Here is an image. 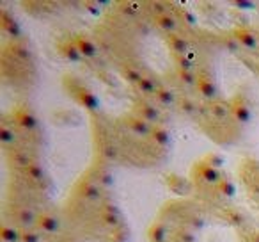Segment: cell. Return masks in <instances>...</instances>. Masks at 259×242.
Instances as JSON below:
<instances>
[{"mask_svg": "<svg viewBox=\"0 0 259 242\" xmlns=\"http://www.w3.org/2000/svg\"><path fill=\"white\" fill-rule=\"evenodd\" d=\"M195 87H197L199 94H201L202 98H206V100H215V98L219 96V87H217L215 80H213V77L209 75L208 72L199 73Z\"/></svg>", "mask_w": 259, "mask_h": 242, "instance_id": "6da1fadb", "label": "cell"}, {"mask_svg": "<svg viewBox=\"0 0 259 242\" xmlns=\"http://www.w3.org/2000/svg\"><path fill=\"white\" fill-rule=\"evenodd\" d=\"M197 173H199V177H201V180L208 185H219L220 182L224 180L222 171L209 166V164H206L204 160H201V162L197 164Z\"/></svg>", "mask_w": 259, "mask_h": 242, "instance_id": "7a4b0ae2", "label": "cell"}, {"mask_svg": "<svg viewBox=\"0 0 259 242\" xmlns=\"http://www.w3.org/2000/svg\"><path fill=\"white\" fill-rule=\"evenodd\" d=\"M15 119L16 123L23 128V130H36L37 128V118L34 116V112H30L29 109L25 107H18L15 112Z\"/></svg>", "mask_w": 259, "mask_h": 242, "instance_id": "3957f363", "label": "cell"}, {"mask_svg": "<svg viewBox=\"0 0 259 242\" xmlns=\"http://www.w3.org/2000/svg\"><path fill=\"white\" fill-rule=\"evenodd\" d=\"M75 43L76 47H78L80 54L83 55V57L87 59H94L100 52H98V47L94 45V41L91 40L89 36H85V34H78V36H75Z\"/></svg>", "mask_w": 259, "mask_h": 242, "instance_id": "277c9868", "label": "cell"}, {"mask_svg": "<svg viewBox=\"0 0 259 242\" xmlns=\"http://www.w3.org/2000/svg\"><path fill=\"white\" fill-rule=\"evenodd\" d=\"M126 125H128L130 130L134 132V134L142 135V137H146V135H151V132H153L151 123H148V121H146V119H142L141 116H130V118L126 119Z\"/></svg>", "mask_w": 259, "mask_h": 242, "instance_id": "5b68a950", "label": "cell"}, {"mask_svg": "<svg viewBox=\"0 0 259 242\" xmlns=\"http://www.w3.org/2000/svg\"><path fill=\"white\" fill-rule=\"evenodd\" d=\"M76 100H78L80 105L89 109L91 112L100 111V100H98V96L93 93V91L85 89V87H80V89L76 91Z\"/></svg>", "mask_w": 259, "mask_h": 242, "instance_id": "8992f818", "label": "cell"}, {"mask_svg": "<svg viewBox=\"0 0 259 242\" xmlns=\"http://www.w3.org/2000/svg\"><path fill=\"white\" fill-rule=\"evenodd\" d=\"M135 109H137V116L146 119L148 123H158L160 121V111L155 105L148 103V101H139V103L135 105Z\"/></svg>", "mask_w": 259, "mask_h": 242, "instance_id": "52a82bcc", "label": "cell"}, {"mask_svg": "<svg viewBox=\"0 0 259 242\" xmlns=\"http://www.w3.org/2000/svg\"><path fill=\"white\" fill-rule=\"evenodd\" d=\"M0 25H2V30L8 34L9 38H20L22 36V29H20V23L9 15L8 11H2V16H0Z\"/></svg>", "mask_w": 259, "mask_h": 242, "instance_id": "ba28073f", "label": "cell"}, {"mask_svg": "<svg viewBox=\"0 0 259 242\" xmlns=\"http://www.w3.org/2000/svg\"><path fill=\"white\" fill-rule=\"evenodd\" d=\"M234 40L241 45V47L248 48V50H254L257 48V38L252 32L250 29H245V27H240V29L234 30Z\"/></svg>", "mask_w": 259, "mask_h": 242, "instance_id": "9c48e42d", "label": "cell"}, {"mask_svg": "<svg viewBox=\"0 0 259 242\" xmlns=\"http://www.w3.org/2000/svg\"><path fill=\"white\" fill-rule=\"evenodd\" d=\"M36 226L39 228L41 231H45V233H57V231L61 230V221L55 216H52V214H41V216L37 217Z\"/></svg>", "mask_w": 259, "mask_h": 242, "instance_id": "30bf717a", "label": "cell"}, {"mask_svg": "<svg viewBox=\"0 0 259 242\" xmlns=\"http://www.w3.org/2000/svg\"><path fill=\"white\" fill-rule=\"evenodd\" d=\"M59 50H61V54L64 55L68 61H71V62H80V61H82V57H83V55L80 54L78 47H76L75 40L62 41V43L59 45Z\"/></svg>", "mask_w": 259, "mask_h": 242, "instance_id": "8fae6325", "label": "cell"}, {"mask_svg": "<svg viewBox=\"0 0 259 242\" xmlns=\"http://www.w3.org/2000/svg\"><path fill=\"white\" fill-rule=\"evenodd\" d=\"M78 194L82 196L83 199H89V201H94V199H100L101 189H100V185L94 184V182L83 180V182H80V185H78Z\"/></svg>", "mask_w": 259, "mask_h": 242, "instance_id": "7c38bea8", "label": "cell"}, {"mask_svg": "<svg viewBox=\"0 0 259 242\" xmlns=\"http://www.w3.org/2000/svg\"><path fill=\"white\" fill-rule=\"evenodd\" d=\"M167 43H169L170 50H172L176 55H187L188 41L185 40V38H181L180 34H176V32L167 34Z\"/></svg>", "mask_w": 259, "mask_h": 242, "instance_id": "4fadbf2b", "label": "cell"}, {"mask_svg": "<svg viewBox=\"0 0 259 242\" xmlns=\"http://www.w3.org/2000/svg\"><path fill=\"white\" fill-rule=\"evenodd\" d=\"M167 237H169V231H167V226L162 221H156V223H153L149 226L148 231L149 242H167Z\"/></svg>", "mask_w": 259, "mask_h": 242, "instance_id": "5bb4252c", "label": "cell"}, {"mask_svg": "<svg viewBox=\"0 0 259 242\" xmlns=\"http://www.w3.org/2000/svg\"><path fill=\"white\" fill-rule=\"evenodd\" d=\"M231 111H233L234 118L240 121V123H248L252 118L250 114V109H248V105L245 103L243 100H234L233 103H231Z\"/></svg>", "mask_w": 259, "mask_h": 242, "instance_id": "9a60e30c", "label": "cell"}, {"mask_svg": "<svg viewBox=\"0 0 259 242\" xmlns=\"http://www.w3.org/2000/svg\"><path fill=\"white\" fill-rule=\"evenodd\" d=\"M37 217L39 216L32 209H27V206H22V209L16 210V221L23 228H32L34 224H37Z\"/></svg>", "mask_w": 259, "mask_h": 242, "instance_id": "2e32d148", "label": "cell"}, {"mask_svg": "<svg viewBox=\"0 0 259 242\" xmlns=\"http://www.w3.org/2000/svg\"><path fill=\"white\" fill-rule=\"evenodd\" d=\"M156 23L162 30H165L167 34L176 32L178 29V18L170 13H162V15L156 16Z\"/></svg>", "mask_w": 259, "mask_h": 242, "instance_id": "e0dca14e", "label": "cell"}, {"mask_svg": "<svg viewBox=\"0 0 259 242\" xmlns=\"http://www.w3.org/2000/svg\"><path fill=\"white\" fill-rule=\"evenodd\" d=\"M151 139L158 146H167L170 145V132L165 127H162V125H156V127H153Z\"/></svg>", "mask_w": 259, "mask_h": 242, "instance_id": "ac0fdd59", "label": "cell"}, {"mask_svg": "<svg viewBox=\"0 0 259 242\" xmlns=\"http://www.w3.org/2000/svg\"><path fill=\"white\" fill-rule=\"evenodd\" d=\"M0 238H2V242H22V231L16 230L15 226L4 224L0 230Z\"/></svg>", "mask_w": 259, "mask_h": 242, "instance_id": "d6986e66", "label": "cell"}, {"mask_svg": "<svg viewBox=\"0 0 259 242\" xmlns=\"http://www.w3.org/2000/svg\"><path fill=\"white\" fill-rule=\"evenodd\" d=\"M156 100L162 105H172L176 101V94H174L172 89H167V87H158L155 93Z\"/></svg>", "mask_w": 259, "mask_h": 242, "instance_id": "ffe728a7", "label": "cell"}, {"mask_svg": "<svg viewBox=\"0 0 259 242\" xmlns=\"http://www.w3.org/2000/svg\"><path fill=\"white\" fill-rule=\"evenodd\" d=\"M16 137H18V135H16V132L13 130L11 127H8V125H2V127H0V143H2V145H13V143H16Z\"/></svg>", "mask_w": 259, "mask_h": 242, "instance_id": "44dd1931", "label": "cell"}, {"mask_svg": "<svg viewBox=\"0 0 259 242\" xmlns=\"http://www.w3.org/2000/svg\"><path fill=\"white\" fill-rule=\"evenodd\" d=\"M217 191L222 196H226V198H234V194H236V185L231 180H227V178H224V180L217 185Z\"/></svg>", "mask_w": 259, "mask_h": 242, "instance_id": "7402d4cb", "label": "cell"}, {"mask_svg": "<svg viewBox=\"0 0 259 242\" xmlns=\"http://www.w3.org/2000/svg\"><path fill=\"white\" fill-rule=\"evenodd\" d=\"M209 112H211V116H215V118H219V119H222V118H226L229 112H233L231 111V105L229 103H222V101H215V103L209 107Z\"/></svg>", "mask_w": 259, "mask_h": 242, "instance_id": "603a6c76", "label": "cell"}, {"mask_svg": "<svg viewBox=\"0 0 259 242\" xmlns=\"http://www.w3.org/2000/svg\"><path fill=\"white\" fill-rule=\"evenodd\" d=\"M122 77H124V79L128 80L130 84H135V86H137L144 75H142L139 70L132 68V66H124V68H122Z\"/></svg>", "mask_w": 259, "mask_h": 242, "instance_id": "cb8c5ba5", "label": "cell"}, {"mask_svg": "<svg viewBox=\"0 0 259 242\" xmlns=\"http://www.w3.org/2000/svg\"><path fill=\"white\" fill-rule=\"evenodd\" d=\"M25 173H27V177L32 178V180H41V178L45 177V169L39 162H30L29 166L25 167Z\"/></svg>", "mask_w": 259, "mask_h": 242, "instance_id": "d4e9b609", "label": "cell"}, {"mask_svg": "<svg viewBox=\"0 0 259 242\" xmlns=\"http://www.w3.org/2000/svg\"><path fill=\"white\" fill-rule=\"evenodd\" d=\"M137 87H139V91H142V93H146V94H149V93H156V84H155V79H151V77H142L141 79V82L137 84Z\"/></svg>", "mask_w": 259, "mask_h": 242, "instance_id": "484cf974", "label": "cell"}, {"mask_svg": "<svg viewBox=\"0 0 259 242\" xmlns=\"http://www.w3.org/2000/svg\"><path fill=\"white\" fill-rule=\"evenodd\" d=\"M224 217H226L227 223L233 224V226H241L245 221V217L241 216L240 212H236V210H227V212L224 214Z\"/></svg>", "mask_w": 259, "mask_h": 242, "instance_id": "4316f807", "label": "cell"}, {"mask_svg": "<svg viewBox=\"0 0 259 242\" xmlns=\"http://www.w3.org/2000/svg\"><path fill=\"white\" fill-rule=\"evenodd\" d=\"M22 242H41V233L36 230H32V228H23Z\"/></svg>", "mask_w": 259, "mask_h": 242, "instance_id": "83f0119b", "label": "cell"}, {"mask_svg": "<svg viewBox=\"0 0 259 242\" xmlns=\"http://www.w3.org/2000/svg\"><path fill=\"white\" fill-rule=\"evenodd\" d=\"M178 77L183 84L187 86H195L197 84V75L194 72H183V70H178Z\"/></svg>", "mask_w": 259, "mask_h": 242, "instance_id": "f1b7e54d", "label": "cell"}, {"mask_svg": "<svg viewBox=\"0 0 259 242\" xmlns=\"http://www.w3.org/2000/svg\"><path fill=\"white\" fill-rule=\"evenodd\" d=\"M101 223L108 228H115L121 223V216H115V214H101Z\"/></svg>", "mask_w": 259, "mask_h": 242, "instance_id": "f546056e", "label": "cell"}, {"mask_svg": "<svg viewBox=\"0 0 259 242\" xmlns=\"http://www.w3.org/2000/svg\"><path fill=\"white\" fill-rule=\"evenodd\" d=\"M202 160H204L206 164H209V166L217 167V169H220V167L224 166V157L219 155V153H208Z\"/></svg>", "mask_w": 259, "mask_h": 242, "instance_id": "4dcf8cb0", "label": "cell"}, {"mask_svg": "<svg viewBox=\"0 0 259 242\" xmlns=\"http://www.w3.org/2000/svg\"><path fill=\"white\" fill-rule=\"evenodd\" d=\"M176 64L178 70H183V72H192V61L185 55H176Z\"/></svg>", "mask_w": 259, "mask_h": 242, "instance_id": "1f68e13d", "label": "cell"}, {"mask_svg": "<svg viewBox=\"0 0 259 242\" xmlns=\"http://www.w3.org/2000/svg\"><path fill=\"white\" fill-rule=\"evenodd\" d=\"M181 20H185V23H187V25H190V27L197 25V20H195V16L192 15L188 9H183V11H181Z\"/></svg>", "mask_w": 259, "mask_h": 242, "instance_id": "d6a6232c", "label": "cell"}, {"mask_svg": "<svg viewBox=\"0 0 259 242\" xmlns=\"http://www.w3.org/2000/svg\"><path fill=\"white\" fill-rule=\"evenodd\" d=\"M195 109H197V107H195V103L190 100V98H183V100H181V111H183V112H187V114H192Z\"/></svg>", "mask_w": 259, "mask_h": 242, "instance_id": "836d02e7", "label": "cell"}, {"mask_svg": "<svg viewBox=\"0 0 259 242\" xmlns=\"http://www.w3.org/2000/svg\"><path fill=\"white\" fill-rule=\"evenodd\" d=\"M176 237H178V240H180V242H195L194 233H190V231H187V230H180L176 233Z\"/></svg>", "mask_w": 259, "mask_h": 242, "instance_id": "e575fe53", "label": "cell"}, {"mask_svg": "<svg viewBox=\"0 0 259 242\" xmlns=\"http://www.w3.org/2000/svg\"><path fill=\"white\" fill-rule=\"evenodd\" d=\"M85 9L89 13H93V15H101V6L98 4V2H85Z\"/></svg>", "mask_w": 259, "mask_h": 242, "instance_id": "d590c367", "label": "cell"}, {"mask_svg": "<svg viewBox=\"0 0 259 242\" xmlns=\"http://www.w3.org/2000/svg\"><path fill=\"white\" fill-rule=\"evenodd\" d=\"M103 212L105 214H115V216H119L117 205H112V203H105V205H103Z\"/></svg>", "mask_w": 259, "mask_h": 242, "instance_id": "8d00e7d4", "label": "cell"}, {"mask_svg": "<svg viewBox=\"0 0 259 242\" xmlns=\"http://www.w3.org/2000/svg\"><path fill=\"white\" fill-rule=\"evenodd\" d=\"M15 52H16V55H20V57H23V59L30 57L29 48H25V47H15Z\"/></svg>", "mask_w": 259, "mask_h": 242, "instance_id": "74e56055", "label": "cell"}, {"mask_svg": "<svg viewBox=\"0 0 259 242\" xmlns=\"http://www.w3.org/2000/svg\"><path fill=\"white\" fill-rule=\"evenodd\" d=\"M234 6L236 8H243V9H254V2H245V0H238V2H234Z\"/></svg>", "mask_w": 259, "mask_h": 242, "instance_id": "f35d334b", "label": "cell"}, {"mask_svg": "<svg viewBox=\"0 0 259 242\" xmlns=\"http://www.w3.org/2000/svg\"><path fill=\"white\" fill-rule=\"evenodd\" d=\"M192 226H194V228H202V226H204V219H202V217H199V216L192 217Z\"/></svg>", "mask_w": 259, "mask_h": 242, "instance_id": "ab89813d", "label": "cell"}, {"mask_svg": "<svg viewBox=\"0 0 259 242\" xmlns=\"http://www.w3.org/2000/svg\"><path fill=\"white\" fill-rule=\"evenodd\" d=\"M105 155L110 157V159H114V157L117 155V150H115V146H108L107 152H105Z\"/></svg>", "mask_w": 259, "mask_h": 242, "instance_id": "60d3db41", "label": "cell"}, {"mask_svg": "<svg viewBox=\"0 0 259 242\" xmlns=\"http://www.w3.org/2000/svg\"><path fill=\"white\" fill-rule=\"evenodd\" d=\"M248 242H259V231H254L248 238Z\"/></svg>", "mask_w": 259, "mask_h": 242, "instance_id": "b9f144b4", "label": "cell"}, {"mask_svg": "<svg viewBox=\"0 0 259 242\" xmlns=\"http://www.w3.org/2000/svg\"><path fill=\"white\" fill-rule=\"evenodd\" d=\"M252 192H254V194H259V184L252 185Z\"/></svg>", "mask_w": 259, "mask_h": 242, "instance_id": "7bdbcfd3", "label": "cell"}]
</instances>
